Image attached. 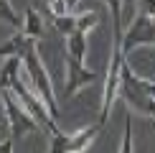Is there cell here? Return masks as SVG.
<instances>
[{"label":"cell","mask_w":155,"mask_h":153,"mask_svg":"<svg viewBox=\"0 0 155 153\" xmlns=\"http://www.w3.org/2000/svg\"><path fill=\"white\" fill-rule=\"evenodd\" d=\"M8 89H10V92H13V94H15V97H18V100H21L23 105H25V110H28V112H31V115H33V117L38 120L41 130H46L48 135L59 130V125H56V117H54V115H51V112L46 110L43 100L38 97L33 89H31L28 84H23V82H21V76H15V79L10 82V87H8Z\"/></svg>","instance_id":"5b68a950"},{"label":"cell","mask_w":155,"mask_h":153,"mask_svg":"<svg viewBox=\"0 0 155 153\" xmlns=\"http://www.w3.org/2000/svg\"><path fill=\"white\" fill-rule=\"evenodd\" d=\"M122 66H125V54H122L120 43H114V41H112L109 66H107L104 84H102V110H99V125H107L109 115H112L114 97L120 94V84H122Z\"/></svg>","instance_id":"7a4b0ae2"},{"label":"cell","mask_w":155,"mask_h":153,"mask_svg":"<svg viewBox=\"0 0 155 153\" xmlns=\"http://www.w3.org/2000/svg\"><path fill=\"white\" fill-rule=\"evenodd\" d=\"M13 143H15V140H13L10 135L3 138V140H0V153H13Z\"/></svg>","instance_id":"ac0fdd59"},{"label":"cell","mask_w":155,"mask_h":153,"mask_svg":"<svg viewBox=\"0 0 155 153\" xmlns=\"http://www.w3.org/2000/svg\"><path fill=\"white\" fill-rule=\"evenodd\" d=\"M18 31H23V33L28 36V38H33V41L43 38V18L38 15L36 8H25L23 23H21V28H18Z\"/></svg>","instance_id":"30bf717a"},{"label":"cell","mask_w":155,"mask_h":153,"mask_svg":"<svg viewBox=\"0 0 155 153\" xmlns=\"http://www.w3.org/2000/svg\"><path fill=\"white\" fill-rule=\"evenodd\" d=\"M66 54L79 61L87 59V33L84 31H76V33L66 36Z\"/></svg>","instance_id":"7c38bea8"},{"label":"cell","mask_w":155,"mask_h":153,"mask_svg":"<svg viewBox=\"0 0 155 153\" xmlns=\"http://www.w3.org/2000/svg\"><path fill=\"white\" fill-rule=\"evenodd\" d=\"M120 153H135V143H132V117H125V130H122V145Z\"/></svg>","instance_id":"9a60e30c"},{"label":"cell","mask_w":155,"mask_h":153,"mask_svg":"<svg viewBox=\"0 0 155 153\" xmlns=\"http://www.w3.org/2000/svg\"><path fill=\"white\" fill-rule=\"evenodd\" d=\"M109 5V13H112V21H114V43L122 41V5L125 0H104Z\"/></svg>","instance_id":"4fadbf2b"},{"label":"cell","mask_w":155,"mask_h":153,"mask_svg":"<svg viewBox=\"0 0 155 153\" xmlns=\"http://www.w3.org/2000/svg\"><path fill=\"white\" fill-rule=\"evenodd\" d=\"M140 10H145L147 15L155 18V0H140Z\"/></svg>","instance_id":"e0dca14e"},{"label":"cell","mask_w":155,"mask_h":153,"mask_svg":"<svg viewBox=\"0 0 155 153\" xmlns=\"http://www.w3.org/2000/svg\"><path fill=\"white\" fill-rule=\"evenodd\" d=\"M97 23H99V13H94V10L66 13V15L54 18V28L59 31L64 38L71 36V33H76V31H84V33H89L92 28H97Z\"/></svg>","instance_id":"ba28073f"},{"label":"cell","mask_w":155,"mask_h":153,"mask_svg":"<svg viewBox=\"0 0 155 153\" xmlns=\"http://www.w3.org/2000/svg\"><path fill=\"white\" fill-rule=\"evenodd\" d=\"M21 69H23V56H8L5 59V64L0 66V92L10 87V82L21 74Z\"/></svg>","instance_id":"8fae6325"},{"label":"cell","mask_w":155,"mask_h":153,"mask_svg":"<svg viewBox=\"0 0 155 153\" xmlns=\"http://www.w3.org/2000/svg\"><path fill=\"white\" fill-rule=\"evenodd\" d=\"M23 69H25V74H28V87L43 100L46 110L56 117V115H59V105H56V94H54V82H51L46 66H43V61H41V54H38L36 43H31V46L23 51Z\"/></svg>","instance_id":"6da1fadb"},{"label":"cell","mask_w":155,"mask_h":153,"mask_svg":"<svg viewBox=\"0 0 155 153\" xmlns=\"http://www.w3.org/2000/svg\"><path fill=\"white\" fill-rule=\"evenodd\" d=\"M46 5H48V13L54 18H59V15H66V13H71L69 10V5L64 3V0H46Z\"/></svg>","instance_id":"2e32d148"},{"label":"cell","mask_w":155,"mask_h":153,"mask_svg":"<svg viewBox=\"0 0 155 153\" xmlns=\"http://www.w3.org/2000/svg\"><path fill=\"white\" fill-rule=\"evenodd\" d=\"M3 110H5V120H8V125H10V138L13 140L41 130L38 120L25 110V105L10 92V89H3Z\"/></svg>","instance_id":"277c9868"},{"label":"cell","mask_w":155,"mask_h":153,"mask_svg":"<svg viewBox=\"0 0 155 153\" xmlns=\"http://www.w3.org/2000/svg\"><path fill=\"white\" fill-rule=\"evenodd\" d=\"M31 43H36L33 38H28L23 31H15L10 38H5V41L0 43V56H3V59H8V56H23V51L28 49Z\"/></svg>","instance_id":"9c48e42d"},{"label":"cell","mask_w":155,"mask_h":153,"mask_svg":"<svg viewBox=\"0 0 155 153\" xmlns=\"http://www.w3.org/2000/svg\"><path fill=\"white\" fill-rule=\"evenodd\" d=\"M120 94H122V100H125L130 107H135L140 115H145V117H155V100L147 94L145 79H143V76H137L130 66H127V64L122 66Z\"/></svg>","instance_id":"3957f363"},{"label":"cell","mask_w":155,"mask_h":153,"mask_svg":"<svg viewBox=\"0 0 155 153\" xmlns=\"http://www.w3.org/2000/svg\"><path fill=\"white\" fill-rule=\"evenodd\" d=\"M64 3H66V5H69V10H71V13H74V8H76V5H79V3H81V0H64Z\"/></svg>","instance_id":"d6986e66"},{"label":"cell","mask_w":155,"mask_h":153,"mask_svg":"<svg viewBox=\"0 0 155 153\" xmlns=\"http://www.w3.org/2000/svg\"><path fill=\"white\" fill-rule=\"evenodd\" d=\"M97 79V69L84 66V61L74 59L66 54V79H64V97H71V94L81 92L84 87H89Z\"/></svg>","instance_id":"52a82bcc"},{"label":"cell","mask_w":155,"mask_h":153,"mask_svg":"<svg viewBox=\"0 0 155 153\" xmlns=\"http://www.w3.org/2000/svg\"><path fill=\"white\" fill-rule=\"evenodd\" d=\"M0 23H10V25H18V28L23 23V18H18L10 0H0Z\"/></svg>","instance_id":"5bb4252c"},{"label":"cell","mask_w":155,"mask_h":153,"mask_svg":"<svg viewBox=\"0 0 155 153\" xmlns=\"http://www.w3.org/2000/svg\"><path fill=\"white\" fill-rule=\"evenodd\" d=\"M147 43H155V18L147 15L145 10H140L137 15H132L127 31H122V41H120V49L122 54H130L132 49L137 46H147Z\"/></svg>","instance_id":"8992f818"}]
</instances>
